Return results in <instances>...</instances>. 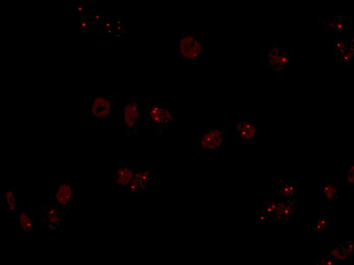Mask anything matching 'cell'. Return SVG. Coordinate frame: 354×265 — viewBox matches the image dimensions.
Returning a JSON list of instances; mask_svg holds the SVG:
<instances>
[{
    "label": "cell",
    "mask_w": 354,
    "mask_h": 265,
    "mask_svg": "<svg viewBox=\"0 0 354 265\" xmlns=\"http://www.w3.org/2000/svg\"><path fill=\"white\" fill-rule=\"evenodd\" d=\"M226 141L225 133L218 129L206 130L196 138V144L205 152L216 153L224 146Z\"/></svg>",
    "instance_id": "obj_5"
},
{
    "label": "cell",
    "mask_w": 354,
    "mask_h": 265,
    "mask_svg": "<svg viewBox=\"0 0 354 265\" xmlns=\"http://www.w3.org/2000/svg\"><path fill=\"white\" fill-rule=\"evenodd\" d=\"M326 264H328V265H332L334 264V262L332 261H331V260H328V261H326Z\"/></svg>",
    "instance_id": "obj_19"
},
{
    "label": "cell",
    "mask_w": 354,
    "mask_h": 265,
    "mask_svg": "<svg viewBox=\"0 0 354 265\" xmlns=\"http://www.w3.org/2000/svg\"><path fill=\"white\" fill-rule=\"evenodd\" d=\"M179 57L182 63L194 64L204 54V45L193 33H184L179 37Z\"/></svg>",
    "instance_id": "obj_1"
},
{
    "label": "cell",
    "mask_w": 354,
    "mask_h": 265,
    "mask_svg": "<svg viewBox=\"0 0 354 265\" xmlns=\"http://www.w3.org/2000/svg\"><path fill=\"white\" fill-rule=\"evenodd\" d=\"M135 171L131 167L121 165L116 166L114 171V182L118 186L126 187L132 181Z\"/></svg>",
    "instance_id": "obj_8"
},
{
    "label": "cell",
    "mask_w": 354,
    "mask_h": 265,
    "mask_svg": "<svg viewBox=\"0 0 354 265\" xmlns=\"http://www.w3.org/2000/svg\"><path fill=\"white\" fill-rule=\"evenodd\" d=\"M51 198L58 207L68 212L74 199V184L68 179L58 182Z\"/></svg>",
    "instance_id": "obj_6"
},
{
    "label": "cell",
    "mask_w": 354,
    "mask_h": 265,
    "mask_svg": "<svg viewBox=\"0 0 354 265\" xmlns=\"http://www.w3.org/2000/svg\"><path fill=\"white\" fill-rule=\"evenodd\" d=\"M354 165H352V166H350V170H349L348 171L350 172H351V173H354Z\"/></svg>",
    "instance_id": "obj_18"
},
{
    "label": "cell",
    "mask_w": 354,
    "mask_h": 265,
    "mask_svg": "<svg viewBox=\"0 0 354 265\" xmlns=\"http://www.w3.org/2000/svg\"><path fill=\"white\" fill-rule=\"evenodd\" d=\"M354 174L349 171H348L346 174L344 178V184L346 186H351L354 183Z\"/></svg>",
    "instance_id": "obj_13"
},
{
    "label": "cell",
    "mask_w": 354,
    "mask_h": 265,
    "mask_svg": "<svg viewBox=\"0 0 354 265\" xmlns=\"http://www.w3.org/2000/svg\"><path fill=\"white\" fill-rule=\"evenodd\" d=\"M354 245L353 243H350L349 244L348 247V253H352L353 251Z\"/></svg>",
    "instance_id": "obj_16"
},
{
    "label": "cell",
    "mask_w": 354,
    "mask_h": 265,
    "mask_svg": "<svg viewBox=\"0 0 354 265\" xmlns=\"http://www.w3.org/2000/svg\"><path fill=\"white\" fill-rule=\"evenodd\" d=\"M290 213V210L288 208H284V215L286 216H288Z\"/></svg>",
    "instance_id": "obj_17"
},
{
    "label": "cell",
    "mask_w": 354,
    "mask_h": 265,
    "mask_svg": "<svg viewBox=\"0 0 354 265\" xmlns=\"http://www.w3.org/2000/svg\"><path fill=\"white\" fill-rule=\"evenodd\" d=\"M17 226L21 233L30 235L32 233L33 214L32 212H23L20 214L16 219Z\"/></svg>",
    "instance_id": "obj_10"
},
{
    "label": "cell",
    "mask_w": 354,
    "mask_h": 265,
    "mask_svg": "<svg viewBox=\"0 0 354 265\" xmlns=\"http://www.w3.org/2000/svg\"><path fill=\"white\" fill-rule=\"evenodd\" d=\"M2 203L8 205L16 202V188H5L1 194Z\"/></svg>",
    "instance_id": "obj_11"
},
{
    "label": "cell",
    "mask_w": 354,
    "mask_h": 265,
    "mask_svg": "<svg viewBox=\"0 0 354 265\" xmlns=\"http://www.w3.org/2000/svg\"><path fill=\"white\" fill-rule=\"evenodd\" d=\"M322 193L328 200L334 201L337 197L338 191L336 186L332 183H330L322 188Z\"/></svg>",
    "instance_id": "obj_12"
},
{
    "label": "cell",
    "mask_w": 354,
    "mask_h": 265,
    "mask_svg": "<svg viewBox=\"0 0 354 265\" xmlns=\"http://www.w3.org/2000/svg\"><path fill=\"white\" fill-rule=\"evenodd\" d=\"M283 192L286 194H292L293 193L294 188L292 187L287 186L282 189Z\"/></svg>",
    "instance_id": "obj_14"
},
{
    "label": "cell",
    "mask_w": 354,
    "mask_h": 265,
    "mask_svg": "<svg viewBox=\"0 0 354 265\" xmlns=\"http://www.w3.org/2000/svg\"><path fill=\"white\" fill-rule=\"evenodd\" d=\"M112 115V104L110 100L98 94L90 99V116L95 122H104Z\"/></svg>",
    "instance_id": "obj_7"
},
{
    "label": "cell",
    "mask_w": 354,
    "mask_h": 265,
    "mask_svg": "<svg viewBox=\"0 0 354 265\" xmlns=\"http://www.w3.org/2000/svg\"><path fill=\"white\" fill-rule=\"evenodd\" d=\"M236 132L238 138L246 141H251L256 137L258 129L254 124L242 121L236 125Z\"/></svg>",
    "instance_id": "obj_9"
},
{
    "label": "cell",
    "mask_w": 354,
    "mask_h": 265,
    "mask_svg": "<svg viewBox=\"0 0 354 265\" xmlns=\"http://www.w3.org/2000/svg\"><path fill=\"white\" fill-rule=\"evenodd\" d=\"M41 212L42 215L38 218V221L42 226H48L50 234H56L62 228L66 213L59 210L57 205L46 204L42 208Z\"/></svg>",
    "instance_id": "obj_4"
},
{
    "label": "cell",
    "mask_w": 354,
    "mask_h": 265,
    "mask_svg": "<svg viewBox=\"0 0 354 265\" xmlns=\"http://www.w3.org/2000/svg\"><path fill=\"white\" fill-rule=\"evenodd\" d=\"M146 119L148 123L154 124L160 129L164 130L178 122L180 116L174 113L168 106L147 103Z\"/></svg>",
    "instance_id": "obj_2"
},
{
    "label": "cell",
    "mask_w": 354,
    "mask_h": 265,
    "mask_svg": "<svg viewBox=\"0 0 354 265\" xmlns=\"http://www.w3.org/2000/svg\"><path fill=\"white\" fill-rule=\"evenodd\" d=\"M330 253L333 256L336 258L339 254L342 253V252L340 251V250L338 248H334L331 250Z\"/></svg>",
    "instance_id": "obj_15"
},
{
    "label": "cell",
    "mask_w": 354,
    "mask_h": 265,
    "mask_svg": "<svg viewBox=\"0 0 354 265\" xmlns=\"http://www.w3.org/2000/svg\"><path fill=\"white\" fill-rule=\"evenodd\" d=\"M140 116L138 99H130L124 105L122 111V125L128 138L137 134Z\"/></svg>",
    "instance_id": "obj_3"
}]
</instances>
